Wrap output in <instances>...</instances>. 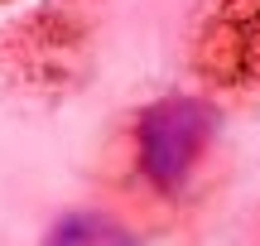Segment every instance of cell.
I'll return each instance as SVG.
<instances>
[{
	"instance_id": "3957f363",
	"label": "cell",
	"mask_w": 260,
	"mask_h": 246,
	"mask_svg": "<svg viewBox=\"0 0 260 246\" xmlns=\"http://www.w3.org/2000/svg\"><path fill=\"white\" fill-rule=\"evenodd\" d=\"M53 241H130V232L102 218H87V212H68V222L53 227Z\"/></svg>"
},
{
	"instance_id": "6da1fadb",
	"label": "cell",
	"mask_w": 260,
	"mask_h": 246,
	"mask_svg": "<svg viewBox=\"0 0 260 246\" xmlns=\"http://www.w3.org/2000/svg\"><path fill=\"white\" fill-rule=\"evenodd\" d=\"M193 63L222 92H260V0H212L193 39Z\"/></svg>"
},
{
	"instance_id": "7a4b0ae2",
	"label": "cell",
	"mask_w": 260,
	"mask_h": 246,
	"mask_svg": "<svg viewBox=\"0 0 260 246\" xmlns=\"http://www.w3.org/2000/svg\"><path fill=\"white\" fill-rule=\"evenodd\" d=\"M207 135H212V111L193 97H169V102H154L145 116H140V169L154 189L178 193L193 174L198 155L207 150Z\"/></svg>"
}]
</instances>
